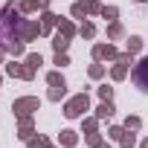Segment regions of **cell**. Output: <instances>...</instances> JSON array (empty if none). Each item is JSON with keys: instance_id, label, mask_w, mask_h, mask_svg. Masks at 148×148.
I'll use <instances>...</instances> for the list:
<instances>
[{"instance_id": "cell-1", "label": "cell", "mask_w": 148, "mask_h": 148, "mask_svg": "<svg viewBox=\"0 0 148 148\" xmlns=\"http://www.w3.org/2000/svg\"><path fill=\"white\" fill-rule=\"evenodd\" d=\"M21 6L18 3H6L3 9H0V47H3L9 55L21 58L26 49H23V41L18 38V26H21Z\"/></svg>"}, {"instance_id": "cell-2", "label": "cell", "mask_w": 148, "mask_h": 148, "mask_svg": "<svg viewBox=\"0 0 148 148\" xmlns=\"http://www.w3.org/2000/svg\"><path fill=\"white\" fill-rule=\"evenodd\" d=\"M87 108H90V96L87 93H76L73 99L64 102V116L67 119H79V116H84Z\"/></svg>"}, {"instance_id": "cell-3", "label": "cell", "mask_w": 148, "mask_h": 148, "mask_svg": "<svg viewBox=\"0 0 148 148\" xmlns=\"http://www.w3.org/2000/svg\"><path fill=\"white\" fill-rule=\"evenodd\" d=\"M38 108H41V99L38 96H21V99L12 102V113L15 116H32Z\"/></svg>"}, {"instance_id": "cell-4", "label": "cell", "mask_w": 148, "mask_h": 148, "mask_svg": "<svg viewBox=\"0 0 148 148\" xmlns=\"http://www.w3.org/2000/svg\"><path fill=\"white\" fill-rule=\"evenodd\" d=\"M6 76L29 82V79H35V70H32L29 64H18V61H9V64H6Z\"/></svg>"}, {"instance_id": "cell-5", "label": "cell", "mask_w": 148, "mask_h": 148, "mask_svg": "<svg viewBox=\"0 0 148 148\" xmlns=\"http://www.w3.org/2000/svg\"><path fill=\"white\" fill-rule=\"evenodd\" d=\"M38 35H44L38 21H21V26H18V38H21L23 44H26V41H35Z\"/></svg>"}, {"instance_id": "cell-6", "label": "cell", "mask_w": 148, "mask_h": 148, "mask_svg": "<svg viewBox=\"0 0 148 148\" xmlns=\"http://www.w3.org/2000/svg\"><path fill=\"white\" fill-rule=\"evenodd\" d=\"M134 82H136V87H142L145 93H148V55L145 58H139L136 64H134Z\"/></svg>"}, {"instance_id": "cell-7", "label": "cell", "mask_w": 148, "mask_h": 148, "mask_svg": "<svg viewBox=\"0 0 148 148\" xmlns=\"http://www.w3.org/2000/svg\"><path fill=\"white\" fill-rule=\"evenodd\" d=\"M128 67H131V52H119V58H116V64L110 70V79L113 82H122L128 76Z\"/></svg>"}, {"instance_id": "cell-8", "label": "cell", "mask_w": 148, "mask_h": 148, "mask_svg": "<svg viewBox=\"0 0 148 148\" xmlns=\"http://www.w3.org/2000/svg\"><path fill=\"white\" fill-rule=\"evenodd\" d=\"M93 58H96V61H116L119 52H116L113 44H96V47H93Z\"/></svg>"}, {"instance_id": "cell-9", "label": "cell", "mask_w": 148, "mask_h": 148, "mask_svg": "<svg viewBox=\"0 0 148 148\" xmlns=\"http://www.w3.org/2000/svg\"><path fill=\"white\" fill-rule=\"evenodd\" d=\"M18 136L21 139H32L35 136V119L32 116H18Z\"/></svg>"}, {"instance_id": "cell-10", "label": "cell", "mask_w": 148, "mask_h": 148, "mask_svg": "<svg viewBox=\"0 0 148 148\" xmlns=\"http://www.w3.org/2000/svg\"><path fill=\"white\" fill-rule=\"evenodd\" d=\"M52 26H58V15H52L49 9H44V12H41V32L47 35Z\"/></svg>"}, {"instance_id": "cell-11", "label": "cell", "mask_w": 148, "mask_h": 148, "mask_svg": "<svg viewBox=\"0 0 148 148\" xmlns=\"http://www.w3.org/2000/svg\"><path fill=\"white\" fill-rule=\"evenodd\" d=\"M21 12H35V9H49V0H23V3H18Z\"/></svg>"}, {"instance_id": "cell-12", "label": "cell", "mask_w": 148, "mask_h": 148, "mask_svg": "<svg viewBox=\"0 0 148 148\" xmlns=\"http://www.w3.org/2000/svg\"><path fill=\"white\" fill-rule=\"evenodd\" d=\"M58 32H61V35H67V38H73V35H79L76 23H73V21H67V18H58Z\"/></svg>"}, {"instance_id": "cell-13", "label": "cell", "mask_w": 148, "mask_h": 148, "mask_svg": "<svg viewBox=\"0 0 148 148\" xmlns=\"http://www.w3.org/2000/svg\"><path fill=\"white\" fill-rule=\"evenodd\" d=\"M122 35H125V26H122L119 21H110V23H108V38H110V41H119Z\"/></svg>"}, {"instance_id": "cell-14", "label": "cell", "mask_w": 148, "mask_h": 148, "mask_svg": "<svg viewBox=\"0 0 148 148\" xmlns=\"http://www.w3.org/2000/svg\"><path fill=\"white\" fill-rule=\"evenodd\" d=\"M58 139H61V145H64V148H73V145L79 142V134L67 128V131H61V136H58Z\"/></svg>"}, {"instance_id": "cell-15", "label": "cell", "mask_w": 148, "mask_h": 148, "mask_svg": "<svg viewBox=\"0 0 148 148\" xmlns=\"http://www.w3.org/2000/svg\"><path fill=\"white\" fill-rule=\"evenodd\" d=\"M67 47H70V38L61 35V32H55V38H52V49H55V52H67Z\"/></svg>"}, {"instance_id": "cell-16", "label": "cell", "mask_w": 148, "mask_h": 148, "mask_svg": "<svg viewBox=\"0 0 148 148\" xmlns=\"http://www.w3.org/2000/svg\"><path fill=\"white\" fill-rule=\"evenodd\" d=\"M113 113H116V108H113V102H102V105L96 108V116H99V119H110Z\"/></svg>"}, {"instance_id": "cell-17", "label": "cell", "mask_w": 148, "mask_h": 148, "mask_svg": "<svg viewBox=\"0 0 148 148\" xmlns=\"http://www.w3.org/2000/svg\"><path fill=\"white\" fill-rule=\"evenodd\" d=\"M79 3L84 6L87 15H102V3H99V0H79Z\"/></svg>"}, {"instance_id": "cell-18", "label": "cell", "mask_w": 148, "mask_h": 148, "mask_svg": "<svg viewBox=\"0 0 148 148\" xmlns=\"http://www.w3.org/2000/svg\"><path fill=\"white\" fill-rule=\"evenodd\" d=\"M139 49H142V38H139V35H131V38H128V47H125V52L136 55Z\"/></svg>"}, {"instance_id": "cell-19", "label": "cell", "mask_w": 148, "mask_h": 148, "mask_svg": "<svg viewBox=\"0 0 148 148\" xmlns=\"http://www.w3.org/2000/svg\"><path fill=\"white\" fill-rule=\"evenodd\" d=\"M26 148H49V136H32V139H26Z\"/></svg>"}, {"instance_id": "cell-20", "label": "cell", "mask_w": 148, "mask_h": 148, "mask_svg": "<svg viewBox=\"0 0 148 148\" xmlns=\"http://www.w3.org/2000/svg\"><path fill=\"white\" fill-rule=\"evenodd\" d=\"M119 145H122V148H134V145H136V134L125 128V134H122V139H119Z\"/></svg>"}, {"instance_id": "cell-21", "label": "cell", "mask_w": 148, "mask_h": 148, "mask_svg": "<svg viewBox=\"0 0 148 148\" xmlns=\"http://www.w3.org/2000/svg\"><path fill=\"white\" fill-rule=\"evenodd\" d=\"M47 82H49V87H64V84H67V82H64V76H61L58 70H52V73H49Z\"/></svg>"}, {"instance_id": "cell-22", "label": "cell", "mask_w": 148, "mask_h": 148, "mask_svg": "<svg viewBox=\"0 0 148 148\" xmlns=\"http://www.w3.org/2000/svg\"><path fill=\"white\" fill-rule=\"evenodd\" d=\"M64 93H67V84H64V87H49L47 99H49V102H61V99H64Z\"/></svg>"}, {"instance_id": "cell-23", "label": "cell", "mask_w": 148, "mask_h": 148, "mask_svg": "<svg viewBox=\"0 0 148 148\" xmlns=\"http://www.w3.org/2000/svg\"><path fill=\"white\" fill-rule=\"evenodd\" d=\"M79 35H82V38H93V35H96V26L87 21V23H82V26H79Z\"/></svg>"}, {"instance_id": "cell-24", "label": "cell", "mask_w": 148, "mask_h": 148, "mask_svg": "<svg viewBox=\"0 0 148 148\" xmlns=\"http://www.w3.org/2000/svg\"><path fill=\"white\" fill-rule=\"evenodd\" d=\"M26 64H29L32 70H38V67L44 64V58H41V52H29V55H26Z\"/></svg>"}, {"instance_id": "cell-25", "label": "cell", "mask_w": 148, "mask_h": 148, "mask_svg": "<svg viewBox=\"0 0 148 148\" xmlns=\"http://www.w3.org/2000/svg\"><path fill=\"white\" fill-rule=\"evenodd\" d=\"M122 134H125V125H113V128H108V136H110L113 142H119Z\"/></svg>"}, {"instance_id": "cell-26", "label": "cell", "mask_w": 148, "mask_h": 148, "mask_svg": "<svg viewBox=\"0 0 148 148\" xmlns=\"http://www.w3.org/2000/svg\"><path fill=\"white\" fill-rule=\"evenodd\" d=\"M125 128H128V131H139V128H142V119H139V116H128V119H125Z\"/></svg>"}, {"instance_id": "cell-27", "label": "cell", "mask_w": 148, "mask_h": 148, "mask_svg": "<svg viewBox=\"0 0 148 148\" xmlns=\"http://www.w3.org/2000/svg\"><path fill=\"white\" fill-rule=\"evenodd\" d=\"M93 131H99V116L84 119V134H93Z\"/></svg>"}, {"instance_id": "cell-28", "label": "cell", "mask_w": 148, "mask_h": 148, "mask_svg": "<svg viewBox=\"0 0 148 148\" xmlns=\"http://www.w3.org/2000/svg\"><path fill=\"white\" fill-rule=\"evenodd\" d=\"M87 76H90V79H102V76H105V67H102V64H90Z\"/></svg>"}, {"instance_id": "cell-29", "label": "cell", "mask_w": 148, "mask_h": 148, "mask_svg": "<svg viewBox=\"0 0 148 148\" xmlns=\"http://www.w3.org/2000/svg\"><path fill=\"white\" fill-rule=\"evenodd\" d=\"M116 15H119V9H116V6H102V18H108V21H116Z\"/></svg>"}, {"instance_id": "cell-30", "label": "cell", "mask_w": 148, "mask_h": 148, "mask_svg": "<svg viewBox=\"0 0 148 148\" xmlns=\"http://www.w3.org/2000/svg\"><path fill=\"white\" fill-rule=\"evenodd\" d=\"M99 96H102V102H110V99H113V87L102 84V87H99Z\"/></svg>"}, {"instance_id": "cell-31", "label": "cell", "mask_w": 148, "mask_h": 148, "mask_svg": "<svg viewBox=\"0 0 148 148\" xmlns=\"http://www.w3.org/2000/svg\"><path fill=\"white\" fill-rule=\"evenodd\" d=\"M84 139H87L90 145H99V142H102V134H99V131H93V134H84Z\"/></svg>"}, {"instance_id": "cell-32", "label": "cell", "mask_w": 148, "mask_h": 148, "mask_svg": "<svg viewBox=\"0 0 148 148\" xmlns=\"http://www.w3.org/2000/svg\"><path fill=\"white\" fill-rule=\"evenodd\" d=\"M70 12H73V18H84V15H87L82 3H73V9H70Z\"/></svg>"}, {"instance_id": "cell-33", "label": "cell", "mask_w": 148, "mask_h": 148, "mask_svg": "<svg viewBox=\"0 0 148 148\" xmlns=\"http://www.w3.org/2000/svg\"><path fill=\"white\" fill-rule=\"evenodd\" d=\"M55 64H58V67H67V64H70V58H67L64 52H55Z\"/></svg>"}, {"instance_id": "cell-34", "label": "cell", "mask_w": 148, "mask_h": 148, "mask_svg": "<svg viewBox=\"0 0 148 148\" xmlns=\"http://www.w3.org/2000/svg\"><path fill=\"white\" fill-rule=\"evenodd\" d=\"M93 148H110V142H105V139H102V142H99V145H93Z\"/></svg>"}, {"instance_id": "cell-35", "label": "cell", "mask_w": 148, "mask_h": 148, "mask_svg": "<svg viewBox=\"0 0 148 148\" xmlns=\"http://www.w3.org/2000/svg\"><path fill=\"white\" fill-rule=\"evenodd\" d=\"M3 55H6V49H3V47H0V64H3Z\"/></svg>"}, {"instance_id": "cell-36", "label": "cell", "mask_w": 148, "mask_h": 148, "mask_svg": "<svg viewBox=\"0 0 148 148\" xmlns=\"http://www.w3.org/2000/svg\"><path fill=\"white\" fill-rule=\"evenodd\" d=\"M139 148H148V139H142V145H139Z\"/></svg>"}, {"instance_id": "cell-37", "label": "cell", "mask_w": 148, "mask_h": 148, "mask_svg": "<svg viewBox=\"0 0 148 148\" xmlns=\"http://www.w3.org/2000/svg\"><path fill=\"white\" fill-rule=\"evenodd\" d=\"M0 84H3V76H0Z\"/></svg>"}, {"instance_id": "cell-38", "label": "cell", "mask_w": 148, "mask_h": 148, "mask_svg": "<svg viewBox=\"0 0 148 148\" xmlns=\"http://www.w3.org/2000/svg\"><path fill=\"white\" fill-rule=\"evenodd\" d=\"M136 3H142V0H136Z\"/></svg>"}, {"instance_id": "cell-39", "label": "cell", "mask_w": 148, "mask_h": 148, "mask_svg": "<svg viewBox=\"0 0 148 148\" xmlns=\"http://www.w3.org/2000/svg\"><path fill=\"white\" fill-rule=\"evenodd\" d=\"M145 3H148V0H145Z\"/></svg>"}, {"instance_id": "cell-40", "label": "cell", "mask_w": 148, "mask_h": 148, "mask_svg": "<svg viewBox=\"0 0 148 148\" xmlns=\"http://www.w3.org/2000/svg\"><path fill=\"white\" fill-rule=\"evenodd\" d=\"M49 148H52V145H49Z\"/></svg>"}]
</instances>
